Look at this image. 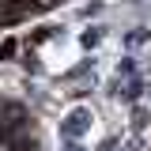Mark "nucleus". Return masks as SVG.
Masks as SVG:
<instances>
[{
	"label": "nucleus",
	"instance_id": "obj_1",
	"mask_svg": "<svg viewBox=\"0 0 151 151\" xmlns=\"http://www.w3.org/2000/svg\"><path fill=\"white\" fill-rule=\"evenodd\" d=\"M0 4H4V0H0Z\"/></svg>",
	"mask_w": 151,
	"mask_h": 151
}]
</instances>
